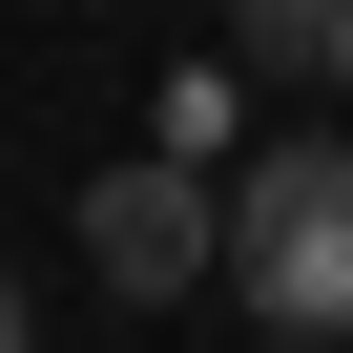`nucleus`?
Returning <instances> with one entry per match:
<instances>
[{"mask_svg":"<svg viewBox=\"0 0 353 353\" xmlns=\"http://www.w3.org/2000/svg\"><path fill=\"white\" fill-rule=\"evenodd\" d=\"M208 291L270 332H353V145H250L208 188Z\"/></svg>","mask_w":353,"mask_h":353,"instance_id":"1","label":"nucleus"},{"mask_svg":"<svg viewBox=\"0 0 353 353\" xmlns=\"http://www.w3.org/2000/svg\"><path fill=\"white\" fill-rule=\"evenodd\" d=\"M83 270H104L125 312H188V291H208V166H188V145L104 166V188H83Z\"/></svg>","mask_w":353,"mask_h":353,"instance_id":"2","label":"nucleus"},{"mask_svg":"<svg viewBox=\"0 0 353 353\" xmlns=\"http://www.w3.org/2000/svg\"><path fill=\"white\" fill-rule=\"evenodd\" d=\"M229 63H270V83H312V63H332V0H229Z\"/></svg>","mask_w":353,"mask_h":353,"instance_id":"3","label":"nucleus"},{"mask_svg":"<svg viewBox=\"0 0 353 353\" xmlns=\"http://www.w3.org/2000/svg\"><path fill=\"white\" fill-rule=\"evenodd\" d=\"M312 83H353V0H332V63H312Z\"/></svg>","mask_w":353,"mask_h":353,"instance_id":"4","label":"nucleus"},{"mask_svg":"<svg viewBox=\"0 0 353 353\" xmlns=\"http://www.w3.org/2000/svg\"><path fill=\"white\" fill-rule=\"evenodd\" d=\"M0 353H21V270H0Z\"/></svg>","mask_w":353,"mask_h":353,"instance_id":"5","label":"nucleus"}]
</instances>
